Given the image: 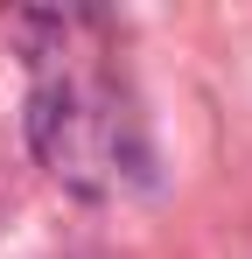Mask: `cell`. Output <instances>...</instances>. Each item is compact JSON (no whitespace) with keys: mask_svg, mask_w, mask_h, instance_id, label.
Segmentation results:
<instances>
[{"mask_svg":"<svg viewBox=\"0 0 252 259\" xmlns=\"http://www.w3.org/2000/svg\"><path fill=\"white\" fill-rule=\"evenodd\" d=\"M14 35L28 63V140L42 168L77 196H133L154 154L112 14L42 7L14 14Z\"/></svg>","mask_w":252,"mask_h":259,"instance_id":"6da1fadb","label":"cell"}]
</instances>
